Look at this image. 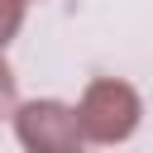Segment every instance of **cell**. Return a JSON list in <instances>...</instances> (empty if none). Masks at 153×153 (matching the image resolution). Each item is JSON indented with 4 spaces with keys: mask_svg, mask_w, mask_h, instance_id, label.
Instances as JSON below:
<instances>
[{
    "mask_svg": "<svg viewBox=\"0 0 153 153\" xmlns=\"http://www.w3.org/2000/svg\"><path fill=\"white\" fill-rule=\"evenodd\" d=\"M14 19H19V10H14V5H5V10H0V43H5V33L14 29Z\"/></svg>",
    "mask_w": 153,
    "mask_h": 153,
    "instance_id": "3",
    "label": "cell"
},
{
    "mask_svg": "<svg viewBox=\"0 0 153 153\" xmlns=\"http://www.w3.org/2000/svg\"><path fill=\"white\" fill-rule=\"evenodd\" d=\"M10 105V76H5V67H0V110Z\"/></svg>",
    "mask_w": 153,
    "mask_h": 153,
    "instance_id": "4",
    "label": "cell"
},
{
    "mask_svg": "<svg viewBox=\"0 0 153 153\" xmlns=\"http://www.w3.org/2000/svg\"><path fill=\"white\" fill-rule=\"evenodd\" d=\"M19 139L29 153H81V120L57 100H38L19 110Z\"/></svg>",
    "mask_w": 153,
    "mask_h": 153,
    "instance_id": "1",
    "label": "cell"
},
{
    "mask_svg": "<svg viewBox=\"0 0 153 153\" xmlns=\"http://www.w3.org/2000/svg\"><path fill=\"white\" fill-rule=\"evenodd\" d=\"M134 115H139V100H134V91L120 86V81L91 86V96H86V105H81V124H86L96 139H124V134L134 129Z\"/></svg>",
    "mask_w": 153,
    "mask_h": 153,
    "instance_id": "2",
    "label": "cell"
}]
</instances>
